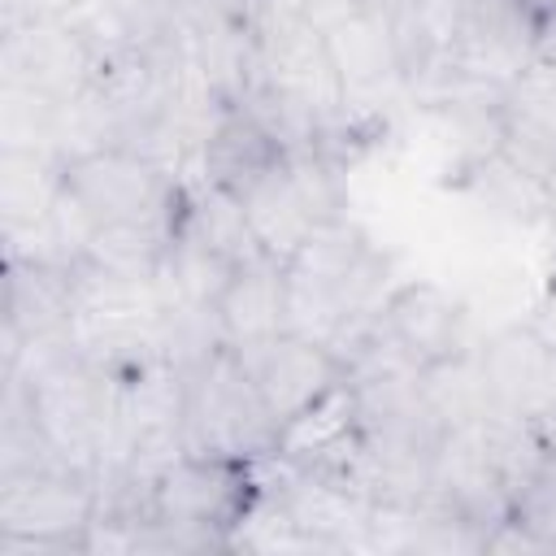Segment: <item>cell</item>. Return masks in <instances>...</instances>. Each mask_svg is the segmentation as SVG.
<instances>
[{"label": "cell", "instance_id": "obj_13", "mask_svg": "<svg viewBox=\"0 0 556 556\" xmlns=\"http://www.w3.org/2000/svg\"><path fill=\"white\" fill-rule=\"evenodd\" d=\"M421 395L434 413V421L443 430H460V426H478L495 400H491V387H486V374L478 365V348L447 361V365H434L421 374Z\"/></svg>", "mask_w": 556, "mask_h": 556}, {"label": "cell", "instance_id": "obj_20", "mask_svg": "<svg viewBox=\"0 0 556 556\" xmlns=\"http://www.w3.org/2000/svg\"><path fill=\"white\" fill-rule=\"evenodd\" d=\"M526 326L547 343V352L556 356V287H547L543 295H539V304L530 308V317H526Z\"/></svg>", "mask_w": 556, "mask_h": 556}, {"label": "cell", "instance_id": "obj_3", "mask_svg": "<svg viewBox=\"0 0 556 556\" xmlns=\"http://www.w3.org/2000/svg\"><path fill=\"white\" fill-rule=\"evenodd\" d=\"M278 421L269 417L256 382L248 378L239 352L230 343L213 348L200 365L187 369V404H182V447L208 456L269 460L278 456Z\"/></svg>", "mask_w": 556, "mask_h": 556}, {"label": "cell", "instance_id": "obj_11", "mask_svg": "<svg viewBox=\"0 0 556 556\" xmlns=\"http://www.w3.org/2000/svg\"><path fill=\"white\" fill-rule=\"evenodd\" d=\"M478 365L486 374L495 408L526 413V417L539 413V404L547 400L552 378H556V356L526 321H513V326L495 330L486 343H478Z\"/></svg>", "mask_w": 556, "mask_h": 556}, {"label": "cell", "instance_id": "obj_22", "mask_svg": "<svg viewBox=\"0 0 556 556\" xmlns=\"http://www.w3.org/2000/svg\"><path fill=\"white\" fill-rule=\"evenodd\" d=\"M547 287H556V235H552V248H547Z\"/></svg>", "mask_w": 556, "mask_h": 556}, {"label": "cell", "instance_id": "obj_1", "mask_svg": "<svg viewBox=\"0 0 556 556\" xmlns=\"http://www.w3.org/2000/svg\"><path fill=\"white\" fill-rule=\"evenodd\" d=\"M261 500H265L261 460L178 452L148 491L139 547H152V552L235 547V534L248 526Z\"/></svg>", "mask_w": 556, "mask_h": 556}, {"label": "cell", "instance_id": "obj_16", "mask_svg": "<svg viewBox=\"0 0 556 556\" xmlns=\"http://www.w3.org/2000/svg\"><path fill=\"white\" fill-rule=\"evenodd\" d=\"M517 526H526L543 552H556V452H547V460L530 473V482L517 491L513 500V513H508Z\"/></svg>", "mask_w": 556, "mask_h": 556}, {"label": "cell", "instance_id": "obj_21", "mask_svg": "<svg viewBox=\"0 0 556 556\" xmlns=\"http://www.w3.org/2000/svg\"><path fill=\"white\" fill-rule=\"evenodd\" d=\"M534 426H539L543 443L556 452V378H552V391H547V400H543V404H539V413H534Z\"/></svg>", "mask_w": 556, "mask_h": 556}, {"label": "cell", "instance_id": "obj_4", "mask_svg": "<svg viewBox=\"0 0 556 556\" xmlns=\"http://www.w3.org/2000/svg\"><path fill=\"white\" fill-rule=\"evenodd\" d=\"M100 513L96 478L78 469H26L0 478V556L87 552Z\"/></svg>", "mask_w": 556, "mask_h": 556}, {"label": "cell", "instance_id": "obj_18", "mask_svg": "<svg viewBox=\"0 0 556 556\" xmlns=\"http://www.w3.org/2000/svg\"><path fill=\"white\" fill-rule=\"evenodd\" d=\"M78 0H4V26L43 22V17H70Z\"/></svg>", "mask_w": 556, "mask_h": 556}, {"label": "cell", "instance_id": "obj_5", "mask_svg": "<svg viewBox=\"0 0 556 556\" xmlns=\"http://www.w3.org/2000/svg\"><path fill=\"white\" fill-rule=\"evenodd\" d=\"M0 65L9 91H26L56 109H74L91 91L96 52L74 17H43L4 26Z\"/></svg>", "mask_w": 556, "mask_h": 556}, {"label": "cell", "instance_id": "obj_12", "mask_svg": "<svg viewBox=\"0 0 556 556\" xmlns=\"http://www.w3.org/2000/svg\"><path fill=\"white\" fill-rule=\"evenodd\" d=\"M326 48H330V61L339 70V83L348 91V100L356 91H374L382 87L391 74H404L400 70V52H395V39L387 30V22L365 9V13H352L334 26H326Z\"/></svg>", "mask_w": 556, "mask_h": 556}, {"label": "cell", "instance_id": "obj_17", "mask_svg": "<svg viewBox=\"0 0 556 556\" xmlns=\"http://www.w3.org/2000/svg\"><path fill=\"white\" fill-rule=\"evenodd\" d=\"M504 109L556 130V70L539 65V61H526L517 70V78L504 87Z\"/></svg>", "mask_w": 556, "mask_h": 556}, {"label": "cell", "instance_id": "obj_23", "mask_svg": "<svg viewBox=\"0 0 556 556\" xmlns=\"http://www.w3.org/2000/svg\"><path fill=\"white\" fill-rule=\"evenodd\" d=\"M521 9H530V13H543V9H556V0H517Z\"/></svg>", "mask_w": 556, "mask_h": 556}, {"label": "cell", "instance_id": "obj_10", "mask_svg": "<svg viewBox=\"0 0 556 556\" xmlns=\"http://www.w3.org/2000/svg\"><path fill=\"white\" fill-rule=\"evenodd\" d=\"M217 330L230 348L269 339L291 330V291H287V265L269 252L243 261L230 282L222 287L217 304H213Z\"/></svg>", "mask_w": 556, "mask_h": 556}, {"label": "cell", "instance_id": "obj_9", "mask_svg": "<svg viewBox=\"0 0 556 556\" xmlns=\"http://www.w3.org/2000/svg\"><path fill=\"white\" fill-rule=\"evenodd\" d=\"M74 313H78L74 265L9 256V278H4V348H9V361L26 343L70 334Z\"/></svg>", "mask_w": 556, "mask_h": 556}, {"label": "cell", "instance_id": "obj_2", "mask_svg": "<svg viewBox=\"0 0 556 556\" xmlns=\"http://www.w3.org/2000/svg\"><path fill=\"white\" fill-rule=\"evenodd\" d=\"M61 191L91 226L165 222L174 226L182 204L178 174L126 139H100L61 156Z\"/></svg>", "mask_w": 556, "mask_h": 556}, {"label": "cell", "instance_id": "obj_19", "mask_svg": "<svg viewBox=\"0 0 556 556\" xmlns=\"http://www.w3.org/2000/svg\"><path fill=\"white\" fill-rule=\"evenodd\" d=\"M530 61L552 65L556 70V9L534 13V30H530Z\"/></svg>", "mask_w": 556, "mask_h": 556}, {"label": "cell", "instance_id": "obj_15", "mask_svg": "<svg viewBox=\"0 0 556 556\" xmlns=\"http://www.w3.org/2000/svg\"><path fill=\"white\" fill-rule=\"evenodd\" d=\"M491 148L508 165H517L521 174H530L543 187L556 178V130H547V126H539V122H530L521 113H508L504 100H500V122H495Z\"/></svg>", "mask_w": 556, "mask_h": 556}, {"label": "cell", "instance_id": "obj_6", "mask_svg": "<svg viewBox=\"0 0 556 556\" xmlns=\"http://www.w3.org/2000/svg\"><path fill=\"white\" fill-rule=\"evenodd\" d=\"M235 352H239L248 378L256 382L278 430H287L295 417H304L313 404H321L330 391H339L348 382L343 356L326 339H313L300 330H282V334L243 343Z\"/></svg>", "mask_w": 556, "mask_h": 556}, {"label": "cell", "instance_id": "obj_8", "mask_svg": "<svg viewBox=\"0 0 556 556\" xmlns=\"http://www.w3.org/2000/svg\"><path fill=\"white\" fill-rule=\"evenodd\" d=\"M195 156H200V182H208V187L243 200L274 169L287 165L291 148L243 100H230V104H217V113L208 117Z\"/></svg>", "mask_w": 556, "mask_h": 556}, {"label": "cell", "instance_id": "obj_14", "mask_svg": "<svg viewBox=\"0 0 556 556\" xmlns=\"http://www.w3.org/2000/svg\"><path fill=\"white\" fill-rule=\"evenodd\" d=\"M465 187L500 217L508 222H552L547 217V191L543 182H534L530 174H521L517 165H508L495 148L478 152L465 169Z\"/></svg>", "mask_w": 556, "mask_h": 556}, {"label": "cell", "instance_id": "obj_7", "mask_svg": "<svg viewBox=\"0 0 556 556\" xmlns=\"http://www.w3.org/2000/svg\"><path fill=\"white\" fill-rule=\"evenodd\" d=\"M378 330L421 374L478 348L469 304L456 291H447L439 282H426V278L387 291V300L378 308Z\"/></svg>", "mask_w": 556, "mask_h": 556}]
</instances>
